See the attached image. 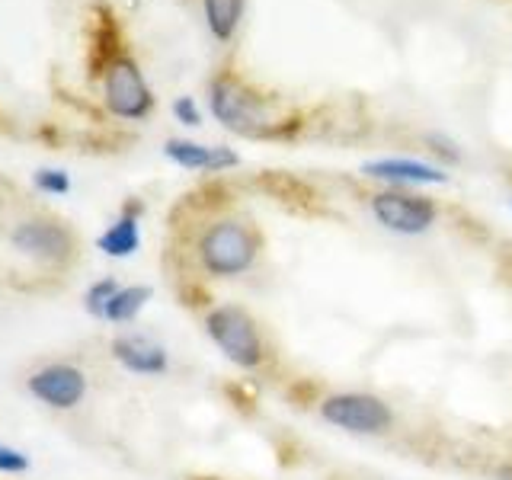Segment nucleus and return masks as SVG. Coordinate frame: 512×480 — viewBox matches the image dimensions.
Listing matches in <instances>:
<instances>
[{
  "label": "nucleus",
  "mask_w": 512,
  "mask_h": 480,
  "mask_svg": "<svg viewBox=\"0 0 512 480\" xmlns=\"http://www.w3.org/2000/svg\"><path fill=\"white\" fill-rule=\"evenodd\" d=\"M205 336L215 343V349L240 372H260L269 362L266 333L244 304L224 301L205 311Z\"/></svg>",
  "instance_id": "7ed1b4c3"
},
{
  "label": "nucleus",
  "mask_w": 512,
  "mask_h": 480,
  "mask_svg": "<svg viewBox=\"0 0 512 480\" xmlns=\"http://www.w3.org/2000/svg\"><path fill=\"white\" fill-rule=\"evenodd\" d=\"M32 180H36L42 192H52V196H64V192L71 189V176L64 170H39Z\"/></svg>",
  "instance_id": "f3484780"
},
{
  "label": "nucleus",
  "mask_w": 512,
  "mask_h": 480,
  "mask_svg": "<svg viewBox=\"0 0 512 480\" xmlns=\"http://www.w3.org/2000/svg\"><path fill=\"white\" fill-rule=\"evenodd\" d=\"M29 391L32 397H39L45 407L74 410L80 400L87 397V375L80 372L77 365L55 362V365L39 368V372L29 378Z\"/></svg>",
  "instance_id": "6e6552de"
},
{
  "label": "nucleus",
  "mask_w": 512,
  "mask_h": 480,
  "mask_svg": "<svg viewBox=\"0 0 512 480\" xmlns=\"http://www.w3.org/2000/svg\"><path fill=\"white\" fill-rule=\"evenodd\" d=\"M208 106H212V116L240 138L263 141V138L288 135V125L272 116L263 93H256L250 84H244L234 74H221L212 80V87H208Z\"/></svg>",
  "instance_id": "f03ea898"
},
{
  "label": "nucleus",
  "mask_w": 512,
  "mask_h": 480,
  "mask_svg": "<svg viewBox=\"0 0 512 480\" xmlns=\"http://www.w3.org/2000/svg\"><path fill=\"white\" fill-rule=\"evenodd\" d=\"M167 160H173L183 170H205V173H224L240 164V154L224 148V144H199L189 138H170L164 144Z\"/></svg>",
  "instance_id": "9b49d317"
},
{
  "label": "nucleus",
  "mask_w": 512,
  "mask_h": 480,
  "mask_svg": "<svg viewBox=\"0 0 512 480\" xmlns=\"http://www.w3.org/2000/svg\"><path fill=\"white\" fill-rule=\"evenodd\" d=\"M96 247H100L112 260H125V256L138 253L141 247V205L132 202L122 208V215L109 224V228L96 237Z\"/></svg>",
  "instance_id": "f8f14e48"
},
{
  "label": "nucleus",
  "mask_w": 512,
  "mask_h": 480,
  "mask_svg": "<svg viewBox=\"0 0 512 480\" xmlns=\"http://www.w3.org/2000/svg\"><path fill=\"white\" fill-rule=\"evenodd\" d=\"M112 359H116L125 372L144 375V378H157L170 368V352L144 333L116 336V340H112Z\"/></svg>",
  "instance_id": "9d476101"
},
{
  "label": "nucleus",
  "mask_w": 512,
  "mask_h": 480,
  "mask_svg": "<svg viewBox=\"0 0 512 480\" xmlns=\"http://www.w3.org/2000/svg\"><path fill=\"white\" fill-rule=\"evenodd\" d=\"M103 93H106V109L112 112V116H119V119L138 122L154 109V93L148 87V80H144L138 64L132 58H125V55H119L106 68Z\"/></svg>",
  "instance_id": "423d86ee"
},
{
  "label": "nucleus",
  "mask_w": 512,
  "mask_h": 480,
  "mask_svg": "<svg viewBox=\"0 0 512 480\" xmlns=\"http://www.w3.org/2000/svg\"><path fill=\"white\" fill-rule=\"evenodd\" d=\"M490 480H512V458L496 461L493 471H490Z\"/></svg>",
  "instance_id": "aec40b11"
},
{
  "label": "nucleus",
  "mask_w": 512,
  "mask_h": 480,
  "mask_svg": "<svg viewBox=\"0 0 512 480\" xmlns=\"http://www.w3.org/2000/svg\"><path fill=\"white\" fill-rule=\"evenodd\" d=\"M0 471H4V474H23V471H29V455L20 452V448L0 445Z\"/></svg>",
  "instance_id": "a211bd4d"
},
{
  "label": "nucleus",
  "mask_w": 512,
  "mask_h": 480,
  "mask_svg": "<svg viewBox=\"0 0 512 480\" xmlns=\"http://www.w3.org/2000/svg\"><path fill=\"white\" fill-rule=\"evenodd\" d=\"M151 295L154 292L148 285H122L119 292L112 295V301L106 304L103 320H109V324H132V320L148 308Z\"/></svg>",
  "instance_id": "4468645a"
},
{
  "label": "nucleus",
  "mask_w": 512,
  "mask_h": 480,
  "mask_svg": "<svg viewBox=\"0 0 512 480\" xmlns=\"http://www.w3.org/2000/svg\"><path fill=\"white\" fill-rule=\"evenodd\" d=\"M119 282L112 279V276H106V279H96L90 288H87V311L93 314V317H103V311H106V304L112 301V295L119 292Z\"/></svg>",
  "instance_id": "2eb2a0df"
},
{
  "label": "nucleus",
  "mask_w": 512,
  "mask_h": 480,
  "mask_svg": "<svg viewBox=\"0 0 512 480\" xmlns=\"http://www.w3.org/2000/svg\"><path fill=\"white\" fill-rule=\"evenodd\" d=\"M426 148H429V154L432 157H439L442 160V167H448V164H461V148L458 144L448 138V135H442V132H429L426 135Z\"/></svg>",
  "instance_id": "dca6fc26"
},
{
  "label": "nucleus",
  "mask_w": 512,
  "mask_h": 480,
  "mask_svg": "<svg viewBox=\"0 0 512 480\" xmlns=\"http://www.w3.org/2000/svg\"><path fill=\"white\" fill-rule=\"evenodd\" d=\"M317 416L327 426L359 439H381L397 426L394 407L375 391H330L317 400Z\"/></svg>",
  "instance_id": "20e7f679"
},
{
  "label": "nucleus",
  "mask_w": 512,
  "mask_h": 480,
  "mask_svg": "<svg viewBox=\"0 0 512 480\" xmlns=\"http://www.w3.org/2000/svg\"><path fill=\"white\" fill-rule=\"evenodd\" d=\"M263 253V234L247 218H215L196 240V260L205 276L237 279L256 266Z\"/></svg>",
  "instance_id": "f257e3e1"
},
{
  "label": "nucleus",
  "mask_w": 512,
  "mask_h": 480,
  "mask_svg": "<svg viewBox=\"0 0 512 480\" xmlns=\"http://www.w3.org/2000/svg\"><path fill=\"white\" fill-rule=\"evenodd\" d=\"M362 176L391 189H420V186H442L448 183V173L442 164L416 157H378L362 164Z\"/></svg>",
  "instance_id": "0eeeda50"
},
{
  "label": "nucleus",
  "mask_w": 512,
  "mask_h": 480,
  "mask_svg": "<svg viewBox=\"0 0 512 480\" xmlns=\"http://www.w3.org/2000/svg\"><path fill=\"white\" fill-rule=\"evenodd\" d=\"M173 116L180 119L183 125H189V128L202 125V112H199V106H196L192 96H180V100H173Z\"/></svg>",
  "instance_id": "6ab92c4d"
},
{
  "label": "nucleus",
  "mask_w": 512,
  "mask_h": 480,
  "mask_svg": "<svg viewBox=\"0 0 512 480\" xmlns=\"http://www.w3.org/2000/svg\"><path fill=\"white\" fill-rule=\"evenodd\" d=\"M368 212L384 231L397 237H423L436 228L439 205L423 196L420 189H391L384 186L375 196H368Z\"/></svg>",
  "instance_id": "39448f33"
},
{
  "label": "nucleus",
  "mask_w": 512,
  "mask_h": 480,
  "mask_svg": "<svg viewBox=\"0 0 512 480\" xmlns=\"http://www.w3.org/2000/svg\"><path fill=\"white\" fill-rule=\"evenodd\" d=\"M13 247L23 250L32 260L42 263H64L74 253L71 231L58 221H23L13 228Z\"/></svg>",
  "instance_id": "1a4fd4ad"
},
{
  "label": "nucleus",
  "mask_w": 512,
  "mask_h": 480,
  "mask_svg": "<svg viewBox=\"0 0 512 480\" xmlns=\"http://www.w3.org/2000/svg\"><path fill=\"white\" fill-rule=\"evenodd\" d=\"M509 208H512V199H509Z\"/></svg>",
  "instance_id": "412c9836"
},
{
  "label": "nucleus",
  "mask_w": 512,
  "mask_h": 480,
  "mask_svg": "<svg viewBox=\"0 0 512 480\" xmlns=\"http://www.w3.org/2000/svg\"><path fill=\"white\" fill-rule=\"evenodd\" d=\"M244 7H247V0H202L208 32H212L218 42H228L237 32L240 20H244Z\"/></svg>",
  "instance_id": "ddd939ff"
}]
</instances>
